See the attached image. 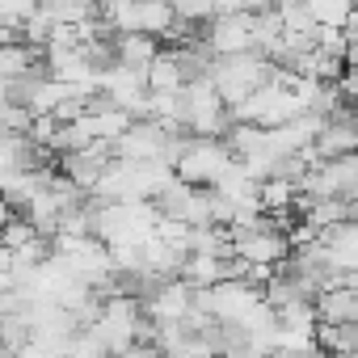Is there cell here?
<instances>
[{"mask_svg": "<svg viewBox=\"0 0 358 358\" xmlns=\"http://www.w3.org/2000/svg\"><path fill=\"white\" fill-rule=\"evenodd\" d=\"M43 64V51L30 47V43H17V47H0V85H13L22 80L26 72H34Z\"/></svg>", "mask_w": 358, "mask_h": 358, "instance_id": "8", "label": "cell"}, {"mask_svg": "<svg viewBox=\"0 0 358 358\" xmlns=\"http://www.w3.org/2000/svg\"><path fill=\"white\" fill-rule=\"evenodd\" d=\"M341 97L358 110V68H345V76H341Z\"/></svg>", "mask_w": 358, "mask_h": 358, "instance_id": "13", "label": "cell"}, {"mask_svg": "<svg viewBox=\"0 0 358 358\" xmlns=\"http://www.w3.org/2000/svg\"><path fill=\"white\" fill-rule=\"evenodd\" d=\"M257 203H262V215H282L291 211V203H299V186L295 182H282V177H266L262 190H257Z\"/></svg>", "mask_w": 358, "mask_h": 358, "instance_id": "11", "label": "cell"}, {"mask_svg": "<svg viewBox=\"0 0 358 358\" xmlns=\"http://www.w3.org/2000/svg\"><path fill=\"white\" fill-rule=\"evenodd\" d=\"M316 345L329 358H350L358 354V324H316Z\"/></svg>", "mask_w": 358, "mask_h": 358, "instance_id": "9", "label": "cell"}, {"mask_svg": "<svg viewBox=\"0 0 358 358\" xmlns=\"http://www.w3.org/2000/svg\"><path fill=\"white\" fill-rule=\"evenodd\" d=\"M190 312H194V287L182 282V278L160 282V287L143 299V316H148L152 324H182Z\"/></svg>", "mask_w": 358, "mask_h": 358, "instance_id": "5", "label": "cell"}, {"mask_svg": "<svg viewBox=\"0 0 358 358\" xmlns=\"http://www.w3.org/2000/svg\"><path fill=\"white\" fill-rule=\"evenodd\" d=\"M316 320L320 324H358V287H333L316 295Z\"/></svg>", "mask_w": 358, "mask_h": 358, "instance_id": "6", "label": "cell"}, {"mask_svg": "<svg viewBox=\"0 0 358 358\" xmlns=\"http://www.w3.org/2000/svg\"><path fill=\"white\" fill-rule=\"evenodd\" d=\"M232 148L224 139H190L182 160H177V182H186V186H199V190H215L220 186V177L232 169Z\"/></svg>", "mask_w": 358, "mask_h": 358, "instance_id": "2", "label": "cell"}, {"mask_svg": "<svg viewBox=\"0 0 358 358\" xmlns=\"http://www.w3.org/2000/svg\"><path fill=\"white\" fill-rule=\"evenodd\" d=\"M186 80H182V68H177V55L173 51H160L156 64L148 68V93H182Z\"/></svg>", "mask_w": 358, "mask_h": 358, "instance_id": "10", "label": "cell"}, {"mask_svg": "<svg viewBox=\"0 0 358 358\" xmlns=\"http://www.w3.org/2000/svg\"><path fill=\"white\" fill-rule=\"evenodd\" d=\"M13 358H47V354H43V350H38L34 341H26V345H22V350H17Z\"/></svg>", "mask_w": 358, "mask_h": 358, "instance_id": "14", "label": "cell"}, {"mask_svg": "<svg viewBox=\"0 0 358 358\" xmlns=\"http://www.w3.org/2000/svg\"><path fill=\"white\" fill-rule=\"evenodd\" d=\"M278 72H282V68H274L262 51H245V55H224V59H215L211 85H215V93L224 97V106L236 110V106L249 101L257 89H266L270 80H278Z\"/></svg>", "mask_w": 358, "mask_h": 358, "instance_id": "1", "label": "cell"}, {"mask_svg": "<svg viewBox=\"0 0 358 358\" xmlns=\"http://www.w3.org/2000/svg\"><path fill=\"white\" fill-rule=\"evenodd\" d=\"M232 257L245 262V266H266V270H282L287 257H291V236L262 215L257 228H245V232H232Z\"/></svg>", "mask_w": 358, "mask_h": 358, "instance_id": "3", "label": "cell"}, {"mask_svg": "<svg viewBox=\"0 0 358 358\" xmlns=\"http://www.w3.org/2000/svg\"><path fill=\"white\" fill-rule=\"evenodd\" d=\"M203 43L211 47L215 59L253 51V17H249V9H241V5H224V9L215 13V22L203 30Z\"/></svg>", "mask_w": 358, "mask_h": 358, "instance_id": "4", "label": "cell"}, {"mask_svg": "<svg viewBox=\"0 0 358 358\" xmlns=\"http://www.w3.org/2000/svg\"><path fill=\"white\" fill-rule=\"evenodd\" d=\"M9 220H13V211H9V207H5V199H0V228H5V224H9Z\"/></svg>", "mask_w": 358, "mask_h": 358, "instance_id": "15", "label": "cell"}, {"mask_svg": "<svg viewBox=\"0 0 358 358\" xmlns=\"http://www.w3.org/2000/svg\"><path fill=\"white\" fill-rule=\"evenodd\" d=\"M350 13H354V5H345V0H312L308 5V17H312L316 30H337L341 34Z\"/></svg>", "mask_w": 358, "mask_h": 358, "instance_id": "12", "label": "cell"}, {"mask_svg": "<svg viewBox=\"0 0 358 358\" xmlns=\"http://www.w3.org/2000/svg\"><path fill=\"white\" fill-rule=\"evenodd\" d=\"M114 55H118V68H131V72L148 76V68L160 55V43L148 38V34H122V38H114Z\"/></svg>", "mask_w": 358, "mask_h": 358, "instance_id": "7", "label": "cell"}, {"mask_svg": "<svg viewBox=\"0 0 358 358\" xmlns=\"http://www.w3.org/2000/svg\"><path fill=\"white\" fill-rule=\"evenodd\" d=\"M266 358H295V354H278V350H274V354H266Z\"/></svg>", "mask_w": 358, "mask_h": 358, "instance_id": "16", "label": "cell"}]
</instances>
